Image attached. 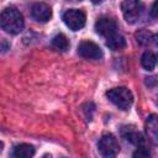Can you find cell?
<instances>
[{
  "mask_svg": "<svg viewBox=\"0 0 158 158\" xmlns=\"http://www.w3.org/2000/svg\"><path fill=\"white\" fill-rule=\"evenodd\" d=\"M23 16L22 14L16 10L15 7H6L0 14V27L10 33V35H17L23 28Z\"/></svg>",
  "mask_w": 158,
  "mask_h": 158,
  "instance_id": "1",
  "label": "cell"
},
{
  "mask_svg": "<svg viewBox=\"0 0 158 158\" xmlns=\"http://www.w3.org/2000/svg\"><path fill=\"white\" fill-rule=\"evenodd\" d=\"M106 96L114 105H116L121 110H128L132 106V102H133L132 93L125 86H118V88L110 89L106 93Z\"/></svg>",
  "mask_w": 158,
  "mask_h": 158,
  "instance_id": "2",
  "label": "cell"
},
{
  "mask_svg": "<svg viewBox=\"0 0 158 158\" xmlns=\"http://www.w3.org/2000/svg\"><path fill=\"white\" fill-rule=\"evenodd\" d=\"M121 10L125 20L128 23H135L142 16L143 4L141 0H123L121 4Z\"/></svg>",
  "mask_w": 158,
  "mask_h": 158,
  "instance_id": "3",
  "label": "cell"
},
{
  "mask_svg": "<svg viewBox=\"0 0 158 158\" xmlns=\"http://www.w3.org/2000/svg\"><path fill=\"white\" fill-rule=\"evenodd\" d=\"M98 148L104 157H115L120 152V144L116 137L111 133H105L101 136L98 142Z\"/></svg>",
  "mask_w": 158,
  "mask_h": 158,
  "instance_id": "4",
  "label": "cell"
},
{
  "mask_svg": "<svg viewBox=\"0 0 158 158\" xmlns=\"http://www.w3.org/2000/svg\"><path fill=\"white\" fill-rule=\"evenodd\" d=\"M64 23L73 31H78L85 25V14L78 9H69L63 14Z\"/></svg>",
  "mask_w": 158,
  "mask_h": 158,
  "instance_id": "5",
  "label": "cell"
},
{
  "mask_svg": "<svg viewBox=\"0 0 158 158\" xmlns=\"http://www.w3.org/2000/svg\"><path fill=\"white\" fill-rule=\"evenodd\" d=\"M78 53H79V56H81L83 58H86V59H100L102 57L101 48L91 41L80 42L78 46Z\"/></svg>",
  "mask_w": 158,
  "mask_h": 158,
  "instance_id": "6",
  "label": "cell"
},
{
  "mask_svg": "<svg viewBox=\"0 0 158 158\" xmlns=\"http://www.w3.org/2000/svg\"><path fill=\"white\" fill-rule=\"evenodd\" d=\"M116 30H117L116 22L109 17H101L95 23V31L100 36L106 37V38L112 36L114 33H116Z\"/></svg>",
  "mask_w": 158,
  "mask_h": 158,
  "instance_id": "7",
  "label": "cell"
},
{
  "mask_svg": "<svg viewBox=\"0 0 158 158\" xmlns=\"http://www.w3.org/2000/svg\"><path fill=\"white\" fill-rule=\"evenodd\" d=\"M31 15L38 22H47L52 17V10L44 2H35L31 7Z\"/></svg>",
  "mask_w": 158,
  "mask_h": 158,
  "instance_id": "8",
  "label": "cell"
},
{
  "mask_svg": "<svg viewBox=\"0 0 158 158\" xmlns=\"http://www.w3.org/2000/svg\"><path fill=\"white\" fill-rule=\"evenodd\" d=\"M122 136L128 141L131 142L132 144H135L137 148H142V147H146V139L143 138V136L135 131L133 128L131 127H123L122 130Z\"/></svg>",
  "mask_w": 158,
  "mask_h": 158,
  "instance_id": "9",
  "label": "cell"
},
{
  "mask_svg": "<svg viewBox=\"0 0 158 158\" xmlns=\"http://www.w3.org/2000/svg\"><path fill=\"white\" fill-rule=\"evenodd\" d=\"M146 132L148 138L152 141V143L156 144L158 139V123H157V116L154 114L151 115L146 121Z\"/></svg>",
  "mask_w": 158,
  "mask_h": 158,
  "instance_id": "10",
  "label": "cell"
},
{
  "mask_svg": "<svg viewBox=\"0 0 158 158\" xmlns=\"http://www.w3.org/2000/svg\"><path fill=\"white\" fill-rule=\"evenodd\" d=\"M35 154V147L27 143H21L14 147L12 156L17 158H28Z\"/></svg>",
  "mask_w": 158,
  "mask_h": 158,
  "instance_id": "11",
  "label": "cell"
},
{
  "mask_svg": "<svg viewBox=\"0 0 158 158\" xmlns=\"http://www.w3.org/2000/svg\"><path fill=\"white\" fill-rule=\"evenodd\" d=\"M106 46L112 51H120L126 47V40L123 36L118 33H114L112 36L106 38Z\"/></svg>",
  "mask_w": 158,
  "mask_h": 158,
  "instance_id": "12",
  "label": "cell"
},
{
  "mask_svg": "<svg viewBox=\"0 0 158 158\" xmlns=\"http://www.w3.org/2000/svg\"><path fill=\"white\" fill-rule=\"evenodd\" d=\"M52 47L59 52H65L69 48V41L63 33H58L52 38Z\"/></svg>",
  "mask_w": 158,
  "mask_h": 158,
  "instance_id": "13",
  "label": "cell"
},
{
  "mask_svg": "<svg viewBox=\"0 0 158 158\" xmlns=\"http://www.w3.org/2000/svg\"><path fill=\"white\" fill-rule=\"evenodd\" d=\"M156 63H157V58H156V54L147 51L142 54V58H141V64L144 69L147 70H153L154 67H156Z\"/></svg>",
  "mask_w": 158,
  "mask_h": 158,
  "instance_id": "14",
  "label": "cell"
},
{
  "mask_svg": "<svg viewBox=\"0 0 158 158\" xmlns=\"http://www.w3.org/2000/svg\"><path fill=\"white\" fill-rule=\"evenodd\" d=\"M136 36H137V41H138L139 43H144V44H146V43L149 42V40H151L149 37H152L153 35L149 33V32H147V31H141V32H138Z\"/></svg>",
  "mask_w": 158,
  "mask_h": 158,
  "instance_id": "15",
  "label": "cell"
},
{
  "mask_svg": "<svg viewBox=\"0 0 158 158\" xmlns=\"http://www.w3.org/2000/svg\"><path fill=\"white\" fill-rule=\"evenodd\" d=\"M156 5H157V2H154L152 5V15H153V17H156Z\"/></svg>",
  "mask_w": 158,
  "mask_h": 158,
  "instance_id": "16",
  "label": "cell"
},
{
  "mask_svg": "<svg viewBox=\"0 0 158 158\" xmlns=\"http://www.w3.org/2000/svg\"><path fill=\"white\" fill-rule=\"evenodd\" d=\"M94 4H99V2H101V0H91Z\"/></svg>",
  "mask_w": 158,
  "mask_h": 158,
  "instance_id": "17",
  "label": "cell"
},
{
  "mask_svg": "<svg viewBox=\"0 0 158 158\" xmlns=\"http://www.w3.org/2000/svg\"><path fill=\"white\" fill-rule=\"evenodd\" d=\"M2 147H4V144H2V142H1V141H0V152H1V151H2Z\"/></svg>",
  "mask_w": 158,
  "mask_h": 158,
  "instance_id": "18",
  "label": "cell"
},
{
  "mask_svg": "<svg viewBox=\"0 0 158 158\" xmlns=\"http://www.w3.org/2000/svg\"><path fill=\"white\" fill-rule=\"evenodd\" d=\"M69 1H81V0H69Z\"/></svg>",
  "mask_w": 158,
  "mask_h": 158,
  "instance_id": "19",
  "label": "cell"
}]
</instances>
